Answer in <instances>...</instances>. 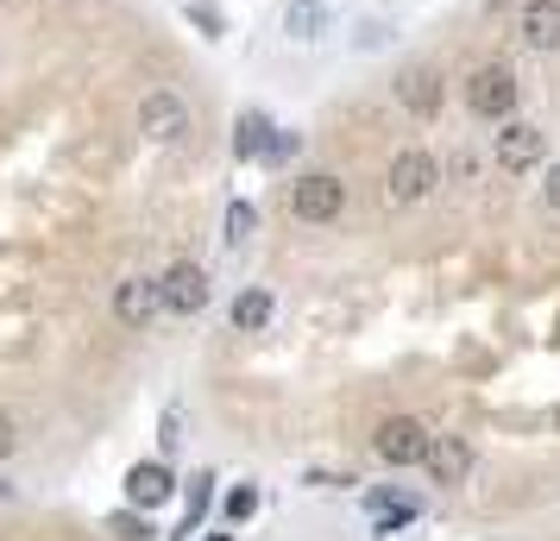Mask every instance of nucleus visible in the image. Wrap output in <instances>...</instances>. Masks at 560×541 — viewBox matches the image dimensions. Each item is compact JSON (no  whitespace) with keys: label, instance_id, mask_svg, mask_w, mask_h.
Instances as JSON below:
<instances>
[{"label":"nucleus","instance_id":"f3484780","mask_svg":"<svg viewBox=\"0 0 560 541\" xmlns=\"http://www.w3.org/2000/svg\"><path fill=\"white\" fill-rule=\"evenodd\" d=\"M253 510H258V491H253V485L228 491V516H233V522H246V516H253Z\"/></svg>","mask_w":560,"mask_h":541},{"label":"nucleus","instance_id":"1a4fd4ad","mask_svg":"<svg viewBox=\"0 0 560 541\" xmlns=\"http://www.w3.org/2000/svg\"><path fill=\"white\" fill-rule=\"evenodd\" d=\"M171 466H158V460H145V466H132L127 472V504L132 510H158V504H171Z\"/></svg>","mask_w":560,"mask_h":541},{"label":"nucleus","instance_id":"dca6fc26","mask_svg":"<svg viewBox=\"0 0 560 541\" xmlns=\"http://www.w3.org/2000/svg\"><path fill=\"white\" fill-rule=\"evenodd\" d=\"M253 227H258V208H253V202H233V208H228V239L240 246Z\"/></svg>","mask_w":560,"mask_h":541},{"label":"nucleus","instance_id":"7ed1b4c3","mask_svg":"<svg viewBox=\"0 0 560 541\" xmlns=\"http://www.w3.org/2000/svg\"><path fill=\"white\" fill-rule=\"evenodd\" d=\"M340 208H347V183L334 177V170H308L296 189H290V214L308 221V227H328L340 221Z\"/></svg>","mask_w":560,"mask_h":541},{"label":"nucleus","instance_id":"4468645a","mask_svg":"<svg viewBox=\"0 0 560 541\" xmlns=\"http://www.w3.org/2000/svg\"><path fill=\"white\" fill-rule=\"evenodd\" d=\"M271 120L265 114H240V127H233V157H265L271 152Z\"/></svg>","mask_w":560,"mask_h":541},{"label":"nucleus","instance_id":"412c9836","mask_svg":"<svg viewBox=\"0 0 560 541\" xmlns=\"http://www.w3.org/2000/svg\"><path fill=\"white\" fill-rule=\"evenodd\" d=\"M541 196H548V208H560V164L548 170V183H541Z\"/></svg>","mask_w":560,"mask_h":541},{"label":"nucleus","instance_id":"0eeeda50","mask_svg":"<svg viewBox=\"0 0 560 541\" xmlns=\"http://www.w3.org/2000/svg\"><path fill=\"white\" fill-rule=\"evenodd\" d=\"M158 309H164V290H158L152 278H127V284L114 290V321H120L127 334H145Z\"/></svg>","mask_w":560,"mask_h":541},{"label":"nucleus","instance_id":"a211bd4d","mask_svg":"<svg viewBox=\"0 0 560 541\" xmlns=\"http://www.w3.org/2000/svg\"><path fill=\"white\" fill-rule=\"evenodd\" d=\"M189 20L202 26V38H221V13H214V7H202V0H196V7H189Z\"/></svg>","mask_w":560,"mask_h":541},{"label":"nucleus","instance_id":"9d476101","mask_svg":"<svg viewBox=\"0 0 560 541\" xmlns=\"http://www.w3.org/2000/svg\"><path fill=\"white\" fill-rule=\"evenodd\" d=\"M441 95H447V89H441V70H429V63L397 82V102H404L416 120H434V114H441Z\"/></svg>","mask_w":560,"mask_h":541},{"label":"nucleus","instance_id":"6ab92c4d","mask_svg":"<svg viewBox=\"0 0 560 541\" xmlns=\"http://www.w3.org/2000/svg\"><path fill=\"white\" fill-rule=\"evenodd\" d=\"M107 529H114V536H120V541H145V536H152V529H145V522H139V516H114V522H107Z\"/></svg>","mask_w":560,"mask_h":541},{"label":"nucleus","instance_id":"aec40b11","mask_svg":"<svg viewBox=\"0 0 560 541\" xmlns=\"http://www.w3.org/2000/svg\"><path fill=\"white\" fill-rule=\"evenodd\" d=\"M13 447H20V422H13V415L0 410V460H7Z\"/></svg>","mask_w":560,"mask_h":541},{"label":"nucleus","instance_id":"f8f14e48","mask_svg":"<svg viewBox=\"0 0 560 541\" xmlns=\"http://www.w3.org/2000/svg\"><path fill=\"white\" fill-rule=\"evenodd\" d=\"M434 472V485H459V479H466V472H472V447H466V440H434L429 447V460H422Z\"/></svg>","mask_w":560,"mask_h":541},{"label":"nucleus","instance_id":"423d86ee","mask_svg":"<svg viewBox=\"0 0 560 541\" xmlns=\"http://www.w3.org/2000/svg\"><path fill=\"white\" fill-rule=\"evenodd\" d=\"M498 170H510V177H523V170H535L541 164V152H548V139H541V127H529V120H504V132H498Z\"/></svg>","mask_w":560,"mask_h":541},{"label":"nucleus","instance_id":"f257e3e1","mask_svg":"<svg viewBox=\"0 0 560 541\" xmlns=\"http://www.w3.org/2000/svg\"><path fill=\"white\" fill-rule=\"evenodd\" d=\"M516 95H523V89H516V70H510V63H479L472 82H466V107H472L479 120H498V127L516 120Z\"/></svg>","mask_w":560,"mask_h":541},{"label":"nucleus","instance_id":"6e6552de","mask_svg":"<svg viewBox=\"0 0 560 541\" xmlns=\"http://www.w3.org/2000/svg\"><path fill=\"white\" fill-rule=\"evenodd\" d=\"M158 290H164V309L171 315H202L208 309V271L202 264H189V258L171 264V271L158 278Z\"/></svg>","mask_w":560,"mask_h":541},{"label":"nucleus","instance_id":"9b49d317","mask_svg":"<svg viewBox=\"0 0 560 541\" xmlns=\"http://www.w3.org/2000/svg\"><path fill=\"white\" fill-rule=\"evenodd\" d=\"M516 26H523L529 51H560V0H529Z\"/></svg>","mask_w":560,"mask_h":541},{"label":"nucleus","instance_id":"f03ea898","mask_svg":"<svg viewBox=\"0 0 560 541\" xmlns=\"http://www.w3.org/2000/svg\"><path fill=\"white\" fill-rule=\"evenodd\" d=\"M434 183H441V170H434V157L422 152V145H409V152L390 157V170H384V196H390V208H416L434 196Z\"/></svg>","mask_w":560,"mask_h":541},{"label":"nucleus","instance_id":"39448f33","mask_svg":"<svg viewBox=\"0 0 560 541\" xmlns=\"http://www.w3.org/2000/svg\"><path fill=\"white\" fill-rule=\"evenodd\" d=\"M139 132H145L152 145H177L183 132H189V107H183L171 89H152V95L139 102Z\"/></svg>","mask_w":560,"mask_h":541},{"label":"nucleus","instance_id":"ddd939ff","mask_svg":"<svg viewBox=\"0 0 560 541\" xmlns=\"http://www.w3.org/2000/svg\"><path fill=\"white\" fill-rule=\"evenodd\" d=\"M283 32H290L296 45H315V38L328 32V7H322V0H290V7H283Z\"/></svg>","mask_w":560,"mask_h":541},{"label":"nucleus","instance_id":"20e7f679","mask_svg":"<svg viewBox=\"0 0 560 541\" xmlns=\"http://www.w3.org/2000/svg\"><path fill=\"white\" fill-rule=\"evenodd\" d=\"M372 447H378L384 466H422L429 460V447H434V435L416 422V415H384L378 435H372Z\"/></svg>","mask_w":560,"mask_h":541},{"label":"nucleus","instance_id":"2eb2a0df","mask_svg":"<svg viewBox=\"0 0 560 541\" xmlns=\"http://www.w3.org/2000/svg\"><path fill=\"white\" fill-rule=\"evenodd\" d=\"M271 321V290H246V296H233V328L240 334H258Z\"/></svg>","mask_w":560,"mask_h":541}]
</instances>
